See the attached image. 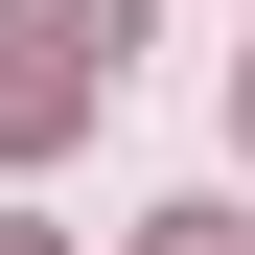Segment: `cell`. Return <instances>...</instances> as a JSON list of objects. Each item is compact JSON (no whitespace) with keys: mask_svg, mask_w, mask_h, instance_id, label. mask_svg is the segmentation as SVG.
<instances>
[{"mask_svg":"<svg viewBox=\"0 0 255 255\" xmlns=\"http://www.w3.org/2000/svg\"><path fill=\"white\" fill-rule=\"evenodd\" d=\"M116 70H139V0H0V162H23V139H70Z\"/></svg>","mask_w":255,"mask_h":255,"instance_id":"6da1fadb","label":"cell"},{"mask_svg":"<svg viewBox=\"0 0 255 255\" xmlns=\"http://www.w3.org/2000/svg\"><path fill=\"white\" fill-rule=\"evenodd\" d=\"M232 139H255V70H232Z\"/></svg>","mask_w":255,"mask_h":255,"instance_id":"3957f363","label":"cell"},{"mask_svg":"<svg viewBox=\"0 0 255 255\" xmlns=\"http://www.w3.org/2000/svg\"><path fill=\"white\" fill-rule=\"evenodd\" d=\"M0 255H47V232H0Z\"/></svg>","mask_w":255,"mask_h":255,"instance_id":"277c9868","label":"cell"},{"mask_svg":"<svg viewBox=\"0 0 255 255\" xmlns=\"http://www.w3.org/2000/svg\"><path fill=\"white\" fill-rule=\"evenodd\" d=\"M139 255H232V209H162V232H139Z\"/></svg>","mask_w":255,"mask_h":255,"instance_id":"7a4b0ae2","label":"cell"}]
</instances>
